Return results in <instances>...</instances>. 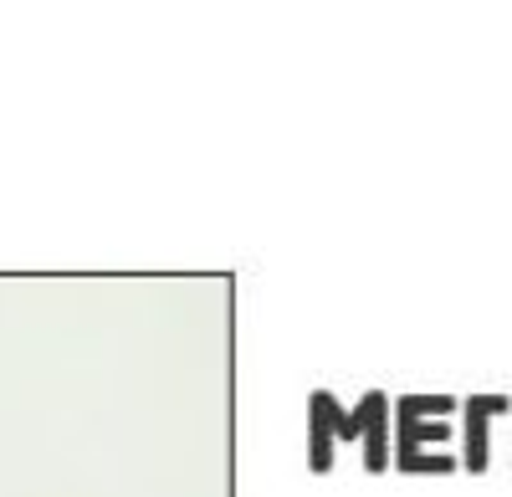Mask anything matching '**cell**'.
I'll list each match as a JSON object with an SVG mask.
<instances>
[{
    "label": "cell",
    "mask_w": 512,
    "mask_h": 497,
    "mask_svg": "<svg viewBox=\"0 0 512 497\" xmlns=\"http://www.w3.org/2000/svg\"><path fill=\"white\" fill-rule=\"evenodd\" d=\"M512 400L507 395H482V400H466V467L482 472L487 467V416H502Z\"/></svg>",
    "instance_id": "obj_1"
}]
</instances>
